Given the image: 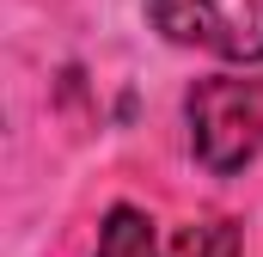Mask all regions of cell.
Wrapping results in <instances>:
<instances>
[{
    "instance_id": "cell-2",
    "label": "cell",
    "mask_w": 263,
    "mask_h": 257,
    "mask_svg": "<svg viewBox=\"0 0 263 257\" xmlns=\"http://www.w3.org/2000/svg\"><path fill=\"white\" fill-rule=\"evenodd\" d=\"M153 31L220 62H263V0H147Z\"/></svg>"
},
{
    "instance_id": "cell-1",
    "label": "cell",
    "mask_w": 263,
    "mask_h": 257,
    "mask_svg": "<svg viewBox=\"0 0 263 257\" xmlns=\"http://www.w3.org/2000/svg\"><path fill=\"white\" fill-rule=\"evenodd\" d=\"M184 117H190V147L208 172H245L263 153V80L245 74L196 80Z\"/></svg>"
},
{
    "instance_id": "cell-4",
    "label": "cell",
    "mask_w": 263,
    "mask_h": 257,
    "mask_svg": "<svg viewBox=\"0 0 263 257\" xmlns=\"http://www.w3.org/2000/svg\"><path fill=\"white\" fill-rule=\"evenodd\" d=\"M159 257H239V227L233 221H190L159 245Z\"/></svg>"
},
{
    "instance_id": "cell-3",
    "label": "cell",
    "mask_w": 263,
    "mask_h": 257,
    "mask_svg": "<svg viewBox=\"0 0 263 257\" xmlns=\"http://www.w3.org/2000/svg\"><path fill=\"white\" fill-rule=\"evenodd\" d=\"M147 251H153V221L129 202H117L98 227V257H147Z\"/></svg>"
}]
</instances>
